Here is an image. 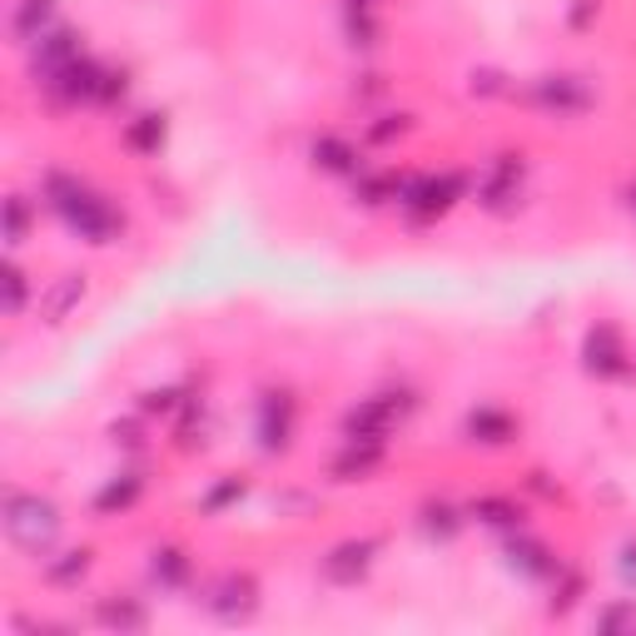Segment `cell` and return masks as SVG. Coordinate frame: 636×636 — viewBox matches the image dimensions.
<instances>
[{
	"label": "cell",
	"mask_w": 636,
	"mask_h": 636,
	"mask_svg": "<svg viewBox=\"0 0 636 636\" xmlns=\"http://www.w3.org/2000/svg\"><path fill=\"white\" fill-rule=\"evenodd\" d=\"M50 204H56L70 229H80L85 239H100L105 244V239L120 229V214H115L100 194H89L85 184H75V179H60V175L50 179Z\"/></svg>",
	"instance_id": "cell-1"
},
{
	"label": "cell",
	"mask_w": 636,
	"mask_h": 636,
	"mask_svg": "<svg viewBox=\"0 0 636 636\" xmlns=\"http://www.w3.org/2000/svg\"><path fill=\"white\" fill-rule=\"evenodd\" d=\"M5 532H11L15 548L45 552L60 537V517H56V507L45 503V497H35V492H11V497H5Z\"/></svg>",
	"instance_id": "cell-2"
},
{
	"label": "cell",
	"mask_w": 636,
	"mask_h": 636,
	"mask_svg": "<svg viewBox=\"0 0 636 636\" xmlns=\"http://www.w3.org/2000/svg\"><path fill=\"white\" fill-rule=\"evenodd\" d=\"M31 60H35V75L40 80H56L60 70H70L80 60V40L70 31H45L40 40H31Z\"/></svg>",
	"instance_id": "cell-3"
},
{
	"label": "cell",
	"mask_w": 636,
	"mask_h": 636,
	"mask_svg": "<svg viewBox=\"0 0 636 636\" xmlns=\"http://www.w3.org/2000/svg\"><path fill=\"white\" fill-rule=\"evenodd\" d=\"M532 100L548 105V110H557V115H577V110L592 105V89L581 85L577 75H548V80H537L532 85Z\"/></svg>",
	"instance_id": "cell-4"
},
{
	"label": "cell",
	"mask_w": 636,
	"mask_h": 636,
	"mask_svg": "<svg viewBox=\"0 0 636 636\" xmlns=\"http://www.w3.org/2000/svg\"><path fill=\"white\" fill-rule=\"evenodd\" d=\"M209 612L224 616V622H239V616H249V612H254V581H249V577H224V581H214Z\"/></svg>",
	"instance_id": "cell-5"
},
{
	"label": "cell",
	"mask_w": 636,
	"mask_h": 636,
	"mask_svg": "<svg viewBox=\"0 0 636 636\" xmlns=\"http://www.w3.org/2000/svg\"><path fill=\"white\" fill-rule=\"evenodd\" d=\"M393 418H398V408L383 398L363 403L358 413H348V443H383V433L393 428Z\"/></svg>",
	"instance_id": "cell-6"
},
{
	"label": "cell",
	"mask_w": 636,
	"mask_h": 636,
	"mask_svg": "<svg viewBox=\"0 0 636 636\" xmlns=\"http://www.w3.org/2000/svg\"><path fill=\"white\" fill-rule=\"evenodd\" d=\"M517 184H523V165H517V159H497L492 175L482 179V200H488L492 209H507V204L517 200Z\"/></svg>",
	"instance_id": "cell-7"
},
{
	"label": "cell",
	"mask_w": 636,
	"mask_h": 636,
	"mask_svg": "<svg viewBox=\"0 0 636 636\" xmlns=\"http://www.w3.org/2000/svg\"><path fill=\"white\" fill-rule=\"evenodd\" d=\"M587 369L602 373V379H612V373H622V369H626L622 338H616L612 328H597V334L587 338Z\"/></svg>",
	"instance_id": "cell-8"
},
{
	"label": "cell",
	"mask_w": 636,
	"mask_h": 636,
	"mask_svg": "<svg viewBox=\"0 0 636 636\" xmlns=\"http://www.w3.org/2000/svg\"><path fill=\"white\" fill-rule=\"evenodd\" d=\"M50 15H56V0H21V11H15V21H11V31H15V40H40L45 35V25H50Z\"/></svg>",
	"instance_id": "cell-9"
},
{
	"label": "cell",
	"mask_w": 636,
	"mask_h": 636,
	"mask_svg": "<svg viewBox=\"0 0 636 636\" xmlns=\"http://www.w3.org/2000/svg\"><path fill=\"white\" fill-rule=\"evenodd\" d=\"M369 552H373V542H358V548H338L334 557L324 562V572L334 581H358L363 572H369Z\"/></svg>",
	"instance_id": "cell-10"
},
{
	"label": "cell",
	"mask_w": 636,
	"mask_h": 636,
	"mask_svg": "<svg viewBox=\"0 0 636 636\" xmlns=\"http://www.w3.org/2000/svg\"><path fill=\"white\" fill-rule=\"evenodd\" d=\"M80 293H85V279H80V274H65V279L56 284V289L45 293L40 313H45V319H65V313L80 303Z\"/></svg>",
	"instance_id": "cell-11"
},
{
	"label": "cell",
	"mask_w": 636,
	"mask_h": 636,
	"mask_svg": "<svg viewBox=\"0 0 636 636\" xmlns=\"http://www.w3.org/2000/svg\"><path fill=\"white\" fill-rule=\"evenodd\" d=\"M289 403L279 398H264V418H259V437H264V447H284V437H289Z\"/></svg>",
	"instance_id": "cell-12"
},
{
	"label": "cell",
	"mask_w": 636,
	"mask_h": 636,
	"mask_svg": "<svg viewBox=\"0 0 636 636\" xmlns=\"http://www.w3.org/2000/svg\"><path fill=\"white\" fill-rule=\"evenodd\" d=\"M100 622L105 626H130V632H140V626H145V612H140L134 602H105L100 607Z\"/></svg>",
	"instance_id": "cell-13"
},
{
	"label": "cell",
	"mask_w": 636,
	"mask_h": 636,
	"mask_svg": "<svg viewBox=\"0 0 636 636\" xmlns=\"http://www.w3.org/2000/svg\"><path fill=\"white\" fill-rule=\"evenodd\" d=\"M134 497H140V478H124V482H110V488L100 492V507L115 513V507H130Z\"/></svg>",
	"instance_id": "cell-14"
},
{
	"label": "cell",
	"mask_w": 636,
	"mask_h": 636,
	"mask_svg": "<svg viewBox=\"0 0 636 636\" xmlns=\"http://www.w3.org/2000/svg\"><path fill=\"white\" fill-rule=\"evenodd\" d=\"M468 428H472V433H488L482 443H503V437L513 433V423H507V418H497V413H478Z\"/></svg>",
	"instance_id": "cell-15"
},
{
	"label": "cell",
	"mask_w": 636,
	"mask_h": 636,
	"mask_svg": "<svg viewBox=\"0 0 636 636\" xmlns=\"http://www.w3.org/2000/svg\"><path fill=\"white\" fill-rule=\"evenodd\" d=\"M155 577L159 581H179L184 577V557H179V552H155Z\"/></svg>",
	"instance_id": "cell-16"
},
{
	"label": "cell",
	"mask_w": 636,
	"mask_h": 636,
	"mask_svg": "<svg viewBox=\"0 0 636 636\" xmlns=\"http://www.w3.org/2000/svg\"><path fill=\"white\" fill-rule=\"evenodd\" d=\"M85 567H89V552H70V562L50 567V577H56V581H75V577H85Z\"/></svg>",
	"instance_id": "cell-17"
},
{
	"label": "cell",
	"mask_w": 636,
	"mask_h": 636,
	"mask_svg": "<svg viewBox=\"0 0 636 636\" xmlns=\"http://www.w3.org/2000/svg\"><path fill=\"white\" fill-rule=\"evenodd\" d=\"M21 303H25V274L21 268H11V274H5V309L21 313Z\"/></svg>",
	"instance_id": "cell-18"
},
{
	"label": "cell",
	"mask_w": 636,
	"mask_h": 636,
	"mask_svg": "<svg viewBox=\"0 0 636 636\" xmlns=\"http://www.w3.org/2000/svg\"><path fill=\"white\" fill-rule=\"evenodd\" d=\"M5 235H11V244H21V235H25V200H11V214H5Z\"/></svg>",
	"instance_id": "cell-19"
},
{
	"label": "cell",
	"mask_w": 636,
	"mask_h": 636,
	"mask_svg": "<svg viewBox=\"0 0 636 636\" xmlns=\"http://www.w3.org/2000/svg\"><path fill=\"white\" fill-rule=\"evenodd\" d=\"M313 155H328V159H324L328 169H348V149H344V145H319Z\"/></svg>",
	"instance_id": "cell-20"
},
{
	"label": "cell",
	"mask_w": 636,
	"mask_h": 636,
	"mask_svg": "<svg viewBox=\"0 0 636 636\" xmlns=\"http://www.w3.org/2000/svg\"><path fill=\"white\" fill-rule=\"evenodd\" d=\"M159 134H165V130H159V120L149 115V120L140 124V130H134V140H140V145H149V140H159Z\"/></svg>",
	"instance_id": "cell-21"
},
{
	"label": "cell",
	"mask_w": 636,
	"mask_h": 636,
	"mask_svg": "<svg viewBox=\"0 0 636 636\" xmlns=\"http://www.w3.org/2000/svg\"><path fill=\"white\" fill-rule=\"evenodd\" d=\"M602 626H636V612H607Z\"/></svg>",
	"instance_id": "cell-22"
},
{
	"label": "cell",
	"mask_w": 636,
	"mask_h": 636,
	"mask_svg": "<svg viewBox=\"0 0 636 636\" xmlns=\"http://www.w3.org/2000/svg\"><path fill=\"white\" fill-rule=\"evenodd\" d=\"M622 577L636 587V548H626V557H622Z\"/></svg>",
	"instance_id": "cell-23"
},
{
	"label": "cell",
	"mask_w": 636,
	"mask_h": 636,
	"mask_svg": "<svg viewBox=\"0 0 636 636\" xmlns=\"http://www.w3.org/2000/svg\"><path fill=\"white\" fill-rule=\"evenodd\" d=\"M626 200H632V209H636V184H632V190H626Z\"/></svg>",
	"instance_id": "cell-24"
}]
</instances>
